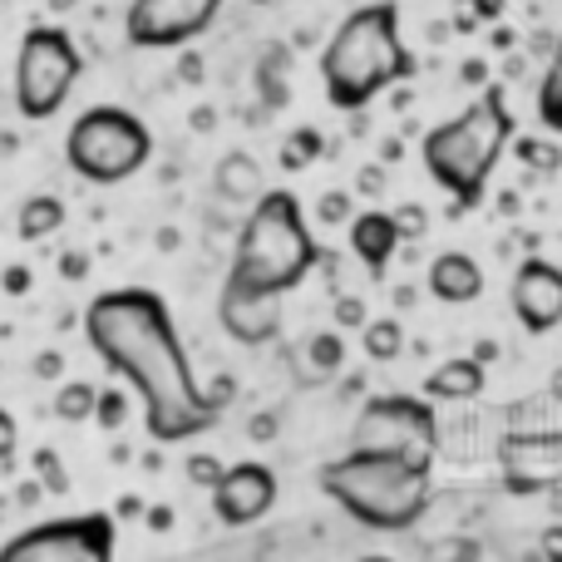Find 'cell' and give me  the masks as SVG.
<instances>
[{
	"mask_svg": "<svg viewBox=\"0 0 562 562\" xmlns=\"http://www.w3.org/2000/svg\"><path fill=\"white\" fill-rule=\"evenodd\" d=\"M35 469L45 474V488H49V494H65V488H69V474L59 469V454H55V449H35Z\"/></svg>",
	"mask_w": 562,
	"mask_h": 562,
	"instance_id": "31",
	"label": "cell"
},
{
	"mask_svg": "<svg viewBox=\"0 0 562 562\" xmlns=\"http://www.w3.org/2000/svg\"><path fill=\"white\" fill-rule=\"evenodd\" d=\"M59 370H65V356H59V350H40L35 356V375L40 380H55Z\"/></svg>",
	"mask_w": 562,
	"mask_h": 562,
	"instance_id": "36",
	"label": "cell"
},
{
	"mask_svg": "<svg viewBox=\"0 0 562 562\" xmlns=\"http://www.w3.org/2000/svg\"><path fill=\"white\" fill-rule=\"evenodd\" d=\"M429 405L435 400L425 395H370L360 405L356 425H350V449L390 454V459L429 469L439 454V419Z\"/></svg>",
	"mask_w": 562,
	"mask_h": 562,
	"instance_id": "8",
	"label": "cell"
},
{
	"mask_svg": "<svg viewBox=\"0 0 562 562\" xmlns=\"http://www.w3.org/2000/svg\"><path fill=\"white\" fill-rule=\"evenodd\" d=\"M508 301H514V316L528 336L558 330L562 326V267L543 262V257H528V262L514 272Z\"/></svg>",
	"mask_w": 562,
	"mask_h": 562,
	"instance_id": "12",
	"label": "cell"
},
{
	"mask_svg": "<svg viewBox=\"0 0 562 562\" xmlns=\"http://www.w3.org/2000/svg\"><path fill=\"white\" fill-rule=\"evenodd\" d=\"M514 109H508L498 85H488L474 104H464V114L445 119L425 134V144H419L425 173L454 198V213H469V207L484 203L488 178H494L504 148L514 144Z\"/></svg>",
	"mask_w": 562,
	"mask_h": 562,
	"instance_id": "3",
	"label": "cell"
},
{
	"mask_svg": "<svg viewBox=\"0 0 562 562\" xmlns=\"http://www.w3.org/2000/svg\"><path fill=\"white\" fill-rule=\"evenodd\" d=\"M360 340H366V356L370 360H395L400 350H405V326H400L395 316H380V321H370L366 330H360Z\"/></svg>",
	"mask_w": 562,
	"mask_h": 562,
	"instance_id": "24",
	"label": "cell"
},
{
	"mask_svg": "<svg viewBox=\"0 0 562 562\" xmlns=\"http://www.w3.org/2000/svg\"><path fill=\"white\" fill-rule=\"evenodd\" d=\"M223 474H227V469L217 464L213 454H188V479H193L198 488H207V494H213V488L223 484Z\"/></svg>",
	"mask_w": 562,
	"mask_h": 562,
	"instance_id": "29",
	"label": "cell"
},
{
	"mask_svg": "<svg viewBox=\"0 0 562 562\" xmlns=\"http://www.w3.org/2000/svg\"><path fill=\"white\" fill-rule=\"evenodd\" d=\"M119 524L109 514H69L15 533L0 562H114Z\"/></svg>",
	"mask_w": 562,
	"mask_h": 562,
	"instance_id": "9",
	"label": "cell"
},
{
	"mask_svg": "<svg viewBox=\"0 0 562 562\" xmlns=\"http://www.w3.org/2000/svg\"><path fill=\"white\" fill-rule=\"evenodd\" d=\"M65 203H59L55 193H35L20 203V217H15V233L25 237V243H45V237H55L59 227H65Z\"/></svg>",
	"mask_w": 562,
	"mask_h": 562,
	"instance_id": "19",
	"label": "cell"
},
{
	"mask_svg": "<svg viewBox=\"0 0 562 562\" xmlns=\"http://www.w3.org/2000/svg\"><path fill=\"white\" fill-rule=\"evenodd\" d=\"M85 336L94 356L109 370H119L124 385L144 400L148 435L158 445L207 435L223 415V400H233V380H223L217 395L198 385L173 316H168L164 296L148 286H119L94 296L85 311Z\"/></svg>",
	"mask_w": 562,
	"mask_h": 562,
	"instance_id": "1",
	"label": "cell"
},
{
	"mask_svg": "<svg viewBox=\"0 0 562 562\" xmlns=\"http://www.w3.org/2000/svg\"><path fill=\"white\" fill-rule=\"evenodd\" d=\"M321 154H326V138H321V128H311V124L291 128V134L281 138V168H286V173H301V168H311Z\"/></svg>",
	"mask_w": 562,
	"mask_h": 562,
	"instance_id": "23",
	"label": "cell"
},
{
	"mask_svg": "<svg viewBox=\"0 0 562 562\" xmlns=\"http://www.w3.org/2000/svg\"><path fill=\"white\" fill-rule=\"evenodd\" d=\"M429 296L445 301V306H469V301L484 296V267L469 252H439L429 262Z\"/></svg>",
	"mask_w": 562,
	"mask_h": 562,
	"instance_id": "16",
	"label": "cell"
},
{
	"mask_svg": "<svg viewBox=\"0 0 562 562\" xmlns=\"http://www.w3.org/2000/svg\"><path fill=\"white\" fill-rule=\"evenodd\" d=\"M124 419H128V395H124V390H99L94 425H99V429H119Z\"/></svg>",
	"mask_w": 562,
	"mask_h": 562,
	"instance_id": "28",
	"label": "cell"
},
{
	"mask_svg": "<svg viewBox=\"0 0 562 562\" xmlns=\"http://www.w3.org/2000/svg\"><path fill=\"white\" fill-rule=\"evenodd\" d=\"M301 360H306L301 375H306L311 385H321V380H330L336 370H346V340H340V330H316V336L306 340V350H301Z\"/></svg>",
	"mask_w": 562,
	"mask_h": 562,
	"instance_id": "20",
	"label": "cell"
},
{
	"mask_svg": "<svg viewBox=\"0 0 562 562\" xmlns=\"http://www.w3.org/2000/svg\"><path fill=\"white\" fill-rule=\"evenodd\" d=\"M154 158V134L148 124L124 104H94L69 124L65 134V164L94 188L128 183L138 168Z\"/></svg>",
	"mask_w": 562,
	"mask_h": 562,
	"instance_id": "6",
	"label": "cell"
},
{
	"mask_svg": "<svg viewBox=\"0 0 562 562\" xmlns=\"http://www.w3.org/2000/svg\"><path fill=\"white\" fill-rule=\"evenodd\" d=\"M257 5H262V0H257Z\"/></svg>",
	"mask_w": 562,
	"mask_h": 562,
	"instance_id": "44",
	"label": "cell"
},
{
	"mask_svg": "<svg viewBox=\"0 0 562 562\" xmlns=\"http://www.w3.org/2000/svg\"><path fill=\"white\" fill-rule=\"evenodd\" d=\"M223 15V0H128L124 35L134 49H178L193 45Z\"/></svg>",
	"mask_w": 562,
	"mask_h": 562,
	"instance_id": "10",
	"label": "cell"
},
{
	"mask_svg": "<svg viewBox=\"0 0 562 562\" xmlns=\"http://www.w3.org/2000/svg\"><path fill=\"white\" fill-rule=\"evenodd\" d=\"M316 223H326V227L356 223V203H350L346 188H330V193H321V203H316Z\"/></svg>",
	"mask_w": 562,
	"mask_h": 562,
	"instance_id": "27",
	"label": "cell"
},
{
	"mask_svg": "<svg viewBox=\"0 0 562 562\" xmlns=\"http://www.w3.org/2000/svg\"><path fill=\"white\" fill-rule=\"evenodd\" d=\"M464 79H469V85H484V65H479V59H469V65H464Z\"/></svg>",
	"mask_w": 562,
	"mask_h": 562,
	"instance_id": "42",
	"label": "cell"
},
{
	"mask_svg": "<svg viewBox=\"0 0 562 562\" xmlns=\"http://www.w3.org/2000/svg\"><path fill=\"white\" fill-rule=\"evenodd\" d=\"M272 504H277V474L267 464H257V459L233 464L223 474V484L213 488V514L227 528L257 524L262 514H272Z\"/></svg>",
	"mask_w": 562,
	"mask_h": 562,
	"instance_id": "14",
	"label": "cell"
},
{
	"mask_svg": "<svg viewBox=\"0 0 562 562\" xmlns=\"http://www.w3.org/2000/svg\"><path fill=\"white\" fill-rule=\"evenodd\" d=\"M400 223H395V213H356V223H350V252L366 262V272L370 277H385V267L395 262V252H400Z\"/></svg>",
	"mask_w": 562,
	"mask_h": 562,
	"instance_id": "15",
	"label": "cell"
},
{
	"mask_svg": "<svg viewBox=\"0 0 562 562\" xmlns=\"http://www.w3.org/2000/svg\"><path fill=\"white\" fill-rule=\"evenodd\" d=\"M277 435V419L272 415H257L252 419V439H272Z\"/></svg>",
	"mask_w": 562,
	"mask_h": 562,
	"instance_id": "39",
	"label": "cell"
},
{
	"mask_svg": "<svg viewBox=\"0 0 562 562\" xmlns=\"http://www.w3.org/2000/svg\"><path fill=\"white\" fill-rule=\"evenodd\" d=\"M94 409H99V390L89 385V380H69V385H59V395H55V415L65 419V425L94 419Z\"/></svg>",
	"mask_w": 562,
	"mask_h": 562,
	"instance_id": "25",
	"label": "cell"
},
{
	"mask_svg": "<svg viewBox=\"0 0 562 562\" xmlns=\"http://www.w3.org/2000/svg\"><path fill=\"white\" fill-rule=\"evenodd\" d=\"M217 321H223V330L237 340V346H267V340L281 330V296L227 277L223 296H217Z\"/></svg>",
	"mask_w": 562,
	"mask_h": 562,
	"instance_id": "13",
	"label": "cell"
},
{
	"mask_svg": "<svg viewBox=\"0 0 562 562\" xmlns=\"http://www.w3.org/2000/svg\"><path fill=\"white\" fill-rule=\"evenodd\" d=\"M429 562H479V543L474 538H445L429 548Z\"/></svg>",
	"mask_w": 562,
	"mask_h": 562,
	"instance_id": "30",
	"label": "cell"
},
{
	"mask_svg": "<svg viewBox=\"0 0 562 562\" xmlns=\"http://www.w3.org/2000/svg\"><path fill=\"white\" fill-rule=\"evenodd\" d=\"M484 360L479 356H454L445 366H435L425 375V400H449V405H464V400L484 395Z\"/></svg>",
	"mask_w": 562,
	"mask_h": 562,
	"instance_id": "17",
	"label": "cell"
},
{
	"mask_svg": "<svg viewBox=\"0 0 562 562\" xmlns=\"http://www.w3.org/2000/svg\"><path fill=\"white\" fill-rule=\"evenodd\" d=\"M538 124H543L548 134H562V30L553 40V55H548L543 85H538Z\"/></svg>",
	"mask_w": 562,
	"mask_h": 562,
	"instance_id": "21",
	"label": "cell"
},
{
	"mask_svg": "<svg viewBox=\"0 0 562 562\" xmlns=\"http://www.w3.org/2000/svg\"><path fill=\"white\" fill-rule=\"evenodd\" d=\"M20 449V429H15V415L10 409H0V464H10Z\"/></svg>",
	"mask_w": 562,
	"mask_h": 562,
	"instance_id": "34",
	"label": "cell"
},
{
	"mask_svg": "<svg viewBox=\"0 0 562 562\" xmlns=\"http://www.w3.org/2000/svg\"><path fill=\"white\" fill-rule=\"evenodd\" d=\"M380 183H385L380 168H366V173H360V193H380Z\"/></svg>",
	"mask_w": 562,
	"mask_h": 562,
	"instance_id": "41",
	"label": "cell"
},
{
	"mask_svg": "<svg viewBox=\"0 0 562 562\" xmlns=\"http://www.w3.org/2000/svg\"><path fill=\"white\" fill-rule=\"evenodd\" d=\"M316 484L330 504H340L356 524L375 528V533H405L429 508V469L390 454H366V449L326 459Z\"/></svg>",
	"mask_w": 562,
	"mask_h": 562,
	"instance_id": "4",
	"label": "cell"
},
{
	"mask_svg": "<svg viewBox=\"0 0 562 562\" xmlns=\"http://www.w3.org/2000/svg\"><path fill=\"white\" fill-rule=\"evenodd\" d=\"M543 562H562V524L543 528Z\"/></svg>",
	"mask_w": 562,
	"mask_h": 562,
	"instance_id": "38",
	"label": "cell"
},
{
	"mask_svg": "<svg viewBox=\"0 0 562 562\" xmlns=\"http://www.w3.org/2000/svg\"><path fill=\"white\" fill-rule=\"evenodd\" d=\"M213 188H217V198H223V203L252 207L257 198H262V164H257L252 154H243V148H233V154L217 158Z\"/></svg>",
	"mask_w": 562,
	"mask_h": 562,
	"instance_id": "18",
	"label": "cell"
},
{
	"mask_svg": "<svg viewBox=\"0 0 562 562\" xmlns=\"http://www.w3.org/2000/svg\"><path fill=\"white\" fill-rule=\"evenodd\" d=\"M356 562H395V558H380V553H366V558H356Z\"/></svg>",
	"mask_w": 562,
	"mask_h": 562,
	"instance_id": "43",
	"label": "cell"
},
{
	"mask_svg": "<svg viewBox=\"0 0 562 562\" xmlns=\"http://www.w3.org/2000/svg\"><path fill=\"white\" fill-rule=\"evenodd\" d=\"M257 89H262V104L267 109H281L291 94L286 85V45H267L262 59H257Z\"/></svg>",
	"mask_w": 562,
	"mask_h": 562,
	"instance_id": "22",
	"label": "cell"
},
{
	"mask_svg": "<svg viewBox=\"0 0 562 562\" xmlns=\"http://www.w3.org/2000/svg\"><path fill=\"white\" fill-rule=\"evenodd\" d=\"M30 267H5V277H0V286H5V296H25L30 291Z\"/></svg>",
	"mask_w": 562,
	"mask_h": 562,
	"instance_id": "35",
	"label": "cell"
},
{
	"mask_svg": "<svg viewBox=\"0 0 562 562\" xmlns=\"http://www.w3.org/2000/svg\"><path fill=\"white\" fill-rule=\"evenodd\" d=\"M79 75H85V55L75 35L65 25H30L15 49V109L45 124L69 104Z\"/></svg>",
	"mask_w": 562,
	"mask_h": 562,
	"instance_id": "7",
	"label": "cell"
},
{
	"mask_svg": "<svg viewBox=\"0 0 562 562\" xmlns=\"http://www.w3.org/2000/svg\"><path fill=\"white\" fill-rule=\"evenodd\" d=\"M395 223H400V237H405V243H415V237H425L429 217H425V207H419V203H405V207H395Z\"/></svg>",
	"mask_w": 562,
	"mask_h": 562,
	"instance_id": "33",
	"label": "cell"
},
{
	"mask_svg": "<svg viewBox=\"0 0 562 562\" xmlns=\"http://www.w3.org/2000/svg\"><path fill=\"white\" fill-rule=\"evenodd\" d=\"M498 474L508 494H548L562 488V429H528L498 445Z\"/></svg>",
	"mask_w": 562,
	"mask_h": 562,
	"instance_id": "11",
	"label": "cell"
},
{
	"mask_svg": "<svg viewBox=\"0 0 562 562\" xmlns=\"http://www.w3.org/2000/svg\"><path fill=\"white\" fill-rule=\"evenodd\" d=\"M336 326L340 330H366L370 326L366 301H360V296H336Z\"/></svg>",
	"mask_w": 562,
	"mask_h": 562,
	"instance_id": "32",
	"label": "cell"
},
{
	"mask_svg": "<svg viewBox=\"0 0 562 562\" xmlns=\"http://www.w3.org/2000/svg\"><path fill=\"white\" fill-rule=\"evenodd\" d=\"M148 524H154V533H164L173 524V508H148Z\"/></svg>",
	"mask_w": 562,
	"mask_h": 562,
	"instance_id": "40",
	"label": "cell"
},
{
	"mask_svg": "<svg viewBox=\"0 0 562 562\" xmlns=\"http://www.w3.org/2000/svg\"><path fill=\"white\" fill-rule=\"evenodd\" d=\"M316 262H321V247L306 227L301 198L286 193V188H272V193H262L252 203V213H247L227 277L247 281V286H257V291L286 296L296 281H306V272Z\"/></svg>",
	"mask_w": 562,
	"mask_h": 562,
	"instance_id": "5",
	"label": "cell"
},
{
	"mask_svg": "<svg viewBox=\"0 0 562 562\" xmlns=\"http://www.w3.org/2000/svg\"><path fill=\"white\" fill-rule=\"evenodd\" d=\"M409 75H415V55L400 35L395 0L356 5L330 30L326 49H321V89H326L330 109H340V114L375 104L385 89L405 85Z\"/></svg>",
	"mask_w": 562,
	"mask_h": 562,
	"instance_id": "2",
	"label": "cell"
},
{
	"mask_svg": "<svg viewBox=\"0 0 562 562\" xmlns=\"http://www.w3.org/2000/svg\"><path fill=\"white\" fill-rule=\"evenodd\" d=\"M85 272H89V257H85V252H65V257H59V277L79 281Z\"/></svg>",
	"mask_w": 562,
	"mask_h": 562,
	"instance_id": "37",
	"label": "cell"
},
{
	"mask_svg": "<svg viewBox=\"0 0 562 562\" xmlns=\"http://www.w3.org/2000/svg\"><path fill=\"white\" fill-rule=\"evenodd\" d=\"M518 158H524V168H533V173H558L562 168V148L548 144V138H514Z\"/></svg>",
	"mask_w": 562,
	"mask_h": 562,
	"instance_id": "26",
	"label": "cell"
}]
</instances>
